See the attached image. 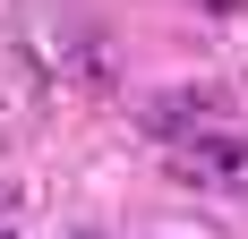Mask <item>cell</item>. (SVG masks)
Instances as JSON below:
<instances>
[{
	"label": "cell",
	"instance_id": "cell-2",
	"mask_svg": "<svg viewBox=\"0 0 248 239\" xmlns=\"http://www.w3.org/2000/svg\"><path fill=\"white\" fill-rule=\"evenodd\" d=\"M188 154H197V163L214 171V179H240V171H248V145H240V137H197Z\"/></svg>",
	"mask_w": 248,
	"mask_h": 239
},
{
	"label": "cell",
	"instance_id": "cell-1",
	"mask_svg": "<svg viewBox=\"0 0 248 239\" xmlns=\"http://www.w3.org/2000/svg\"><path fill=\"white\" fill-rule=\"evenodd\" d=\"M214 111H223V94H214V86H180V94H154V103H146L154 128H163V137H188V145H197V128H205Z\"/></svg>",
	"mask_w": 248,
	"mask_h": 239
}]
</instances>
